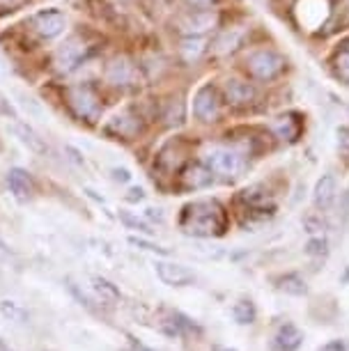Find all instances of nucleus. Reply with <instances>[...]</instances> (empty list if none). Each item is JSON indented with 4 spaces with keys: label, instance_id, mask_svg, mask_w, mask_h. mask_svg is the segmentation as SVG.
<instances>
[{
    "label": "nucleus",
    "instance_id": "nucleus-1",
    "mask_svg": "<svg viewBox=\"0 0 349 351\" xmlns=\"http://www.w3.org/2000/svg\"><path fill=\"white\" fill-rule=\"evenodd\" d=\"M180 228L191 237H221L228 228V214L216 200H195L184 207Z\"/></svg>",
    "mask_w": 349,
    "mask_h": 351
},
{
    "label": "nucleus",
    "instance_id": "nucleus-2",
    "mask_svg": "<svg viewBox=\"0 0 349 351\" xmlns=\"http://www.w3.org/2000/svg\"><path fill=\"white\" fill-rule=\"evenodd\" d=\"M205 163L214 175H221V177H226V180H234L243 170V156L237 149H230V147L207 149Z\"/></svg>",
    "mask_w": 349,
    "mask_h": 351
},
{
    "label": "nucleus",
    "instance_id": "nucleus-3",
    "mask_svg": "<svg viewBox=\"0 0 349 351\" xmlns=\"http://www.w3.org/2000/svg\"><path fill=\"white\" fill-rule=\"evenodd\" d=\"M246 67L255 78H260V81H272V78H276L285 69V58L278 56L276 51L262 49L246 58Z\"/></svg>",
    "mask_w": 349,
    "mask_h": 351
},
{
    "label": "nucleus",
    "instance_id": "nucleus-4",
    "mask_svg": "<svg viewBox=\"0 0 349 351\" xmlns=\"http://www.w3.org/2000/svg\"><path fill=\"white\" fill-rule=\"evenodd\" d=\"M67 97H69V106L76 117H81L85 122H95L99 117V97L90 85L69 88Z\"/></svg>",
    "mask_w": 349,
    "mask_h": 351
},
{
    "label": "nucleus",
    "instance_id": "nucleus-5",
    "mask_svg": "<svg viewBox=\"0 0 349 351\" xmlns=\"http://www.w3.org/2000/svg\"><path fill=\"white\" fill-rule=\"evenodd\" d=\"M32 28H35L44 39H56L60 37L64 28H67V16L60 10H42L32 16Z\"/></svg>",
    "mask_w": 349,
    "mask_h": 351
},
{
    "label": "nucleus",
    "instance_id": "nucleus-6",
    "mask_svg": "<svg viewBox=\"0 0 349 351\" xmlns=\"http://www.w3.org/2000/svg\"><path fill=\"white\" fill-rule=\"evenodd\" d=\"M85 56H88L85 42H81V39H69V42H64L56 53V67L58 71H62V74H69V71H74L78 64L85 60Z\"/></svg>",
    "mask_w": 349,
    "mask_h": 351
},
{
    "label": "nucleus",
    "instance_id": "nucleus-7",
    "mask_svg": "<svg viewBox=\"0 0 349 351\" xmlns=\"http://www.w3.org/2000/svg\"><path fill=\"white\" fill-rule=\"evenodd\" d=\"M193 115L200 122H216L219 117V97L212 85H202L193 95Z\"/></svg>",
    "mask_w": 349,
    "mask_h": 351
},
{
    "label": "nucleus",
    "instance_id": "nucleus-8",
    "mask_svg": "<svg viewBox=\"0 0 349 351\" xmlns=\"http://www.w3.org/2000/svg\"><path fill=\"white\" fill-rule=\"evenodd\" d=\"M154 271L156 276L161 278V282L170 285V287H184V285H191L195 280L193 271L186 269L184 264H175V262H154Z\"/></svg>",
    "mask_w": 349,
    "mask_h": 351
},
{
    "label": "nucleus",
    "instance_id": "nucleus-9",
    "mask_svg": "<svg viewBox=\"0 0 349 351\" xmlns=\"http://www.w3.org/2000/svg\"><path fill=\"white\" fill-rule=\"evenodd\" d=\"M8 131L12 136L16 138L19 143L23 145V147H28L32 154H39V156H44L46 152H49V147H46V143H44V138L37 134L35 129L30 127V124H25V122H12L8 124Z\"/></svg>",
    "mask_w": 349,
    "mask_h": 351
},
{
    "label": "nucleus",
    "instance_id": "nucleus-10",
    "mask_svg": "<svg viewBox=\"0 0 349 351\" xmlns=\"http://www.w3.org/2000/svg\"><path fill=\"white\" fill-rule=\"evenodd\" d=\"M106 81L117 88H127L136 81V67L127 56H117L108 62L106 67Z\"/></svg>",
    "mask_w": 349,
    "mask_h": 351
},
{
    "label": "nucleus",
    "instance_id": "nucleus-11",
    "mask_svg": "<svg viewBox=\"0 0 349 351\" xmlns=\"http://www.w3.org/2000/svg\"><path fill=\"white\" fill-rule=\"evenodd\" d=\"M223 90H226L228 101L232 106H248L255 101V97H258V92H255L253 85L246 81H239V78H228L226 85H223Z\"/></svg>",
    "mask_w": 349,
    "mask_h": 351
},
{
    "label": "nucleus",
    "instance_id": "nucleus-12",
    "mask_svg": "<svg viewBox=\"0 0 349 351\" xmlns=\"http://www.w3.org/2000/svg\"><path fill=\"white\" fill-rule=\"evenodd\" d=\"M216 25V14L209 10H200V12H191L189 16H184L182 28L189 35H200V32H207L209 28Z\"/></svg>",
    "mask_w": 349,
    "mask_h": 351
},
{
    "label": "nucleus",
    "instance_id": "nucleus-13",
    "mask_svg": "<svg viewBox=\"0 0 349 351\" xmlns=\"http://www.w3.org/2000/svg\"><path fill=\"white\" fill-rule=\"evenodd\" d=\"M239 200L246 204L251 211H267V214H272L274 204H272V197H269L267 189L262 186H248L241 191Z\"/></svg>",
    "mask_w": 349,
    "mask_h": 351
},
{
    "label": "nucleus",
    "instance_id": "nucleus-14",
    "mask_svg": "<svg viewBox=\"0 0 349 351\" xmlns=\"http://www.w3.org/2000/svg\"><path fill=\"white\" fill-rule=\"evenodd\" d=\"M335 200V177L333 175H322L313 191V202L317 209H328Z\"/></svg>",
    "mask_w": 349,
    "mask_h": 351
},
{
    "label": "nucleus",
    "instance_id": "nucleus-15",
    "mask_svg": "<svg viewBox=\"0 0 349 351\" xmlns=\"http://www.w3.org/2000/svg\"><path fill=\"white\" fill-rule=\"evenodd\" d=\"M212 180H214V172L202 163L189 165V168L182 172V182L186 189H205L212 184Z\"/></svg>",
    "mask_w": 349,
    "mask_h": 351
},
{
    "label": "nucleus",
    "instance_id": "nucleus-16",
    "mask_svg": "<svg viewBox=\"0 0 349 351\" xmlns=\"http://www.w3.org/2000/svg\"><path fill=\"white\" fill-rule=\"evenodd\" d=\"M8 186L14 193L16 200H28L32 193V182L28 177V172L21 168H12L8 172Z\"/></svg>",
    "mask_w": 349,
    "mask_h": 351
},
{
    "label": "nucleus",
    "instance_id": "nucleus-17",
    "mask_svg": "<svg viewBox=\"0 0 349 351\" xmlns=\"http://www.w3.org/2000/svg\"><path fill=\"white\" fill-rule=\"evenodd\" d=\"M301 342H304V335L294 324H282L278 333H276V347L280 351H296L301 347Z\"/></svg>",
    "mask_w": 349,
    "mask_h": 351
},
{
    "label": "nucleus",
    "instance_id": "nucleus-18",
    "mask_svg": "<svg viewBox=\"0 0 349 351\" xmlns=\"http://www.w3.org/2000/svg\"><path fill=\"white\" fill-rule=\"evenodd\" d=\"M276 282H278L276 287L282 289V291H287V294H292V296H304L306 291H308L306 280L299 274H285V276H280Z\"/></svg>",
    "mask_w": 349,
    "mask_h": 351
},
{
    "label": "nucleus",
    "instance_id": "nucleus-19",
    "mask_svg": "<svg viewBox=\"0 0 349 351\" xmlns=\"http://www.w3.org/2000/svg\"><path fill=\"white\" fill-rule=\"evenodd\" d=\"M205 39L202 37H197V35H189L186 39L182 42V56H184V60L186 62H193L197 60V58L205 53Z\"/></svg>",
    "mask_w": 349,
    "mask_h": 351
},
{
    "label": "nucleus",
    "instance_id": "nucleus-20",
    "mask_svg": "<svg viewBox=\"0 0 349 351\" xmlns=\"http://www.w3.org/2000/svg\"><path fill=\"white\" fill-rule=\"evenodd\" d=\"M0 315H3L5 319L16 322V324L28 322V313L23 310V306H21V303H16V301H12V299L0 301Z\"/></svg>",
    "mask_w": 349,
    "mask_h": 351
},
{
    "label": "nucleus",
    "instance_id": "nucleus-21",
    "mask_svg": "<svg viewBox=\"0 0 349 351\" xmlns=\"http://www.w3.org/2000/svg\"><path fill=\"white\" fill-rule=\"evenodd\" d=\"M108 129L115 131L117 136H134L138 131V122H136V117H131L124 112V115L113 117V122L108 124Z\"/></svg>",
    "mask_w": 349,
    "mask_h": 351
},
{
    "label": "nucleus",
    "instance_id": "nucleus-22",
    "mask_svg": "<svg viewBox=\"0 0 349 351\" xmlns=\"http://www.w3.org/2000/svg\"><path fill=\"white\" fill-rule=\"evenodd\" d=\"M255 306H253V301H246V299H241V301H237L234 303V308H232V317H234V322L237 324H253L255 322Z\"/></svg>",
    "mask_w": 349,
    "mask_h": 351
},
{
    "label": "nucleus",
    "instance_id": "nucleus-23",
    "mask_svg": "<svg viewBox=\"0 0 349 351\" xmlns=\"http://www.w3.org/2000/svg\"><path fill=\"white\" fill-rule=\"evenodd\" d=\"M272 129L278 134V138H282V141H294V138L299 136V124H296L292 117H278Z\"/></svg>",
    "mask_w": 349,
    "mask_h": 351
},
{
    "label": "nucleus",
    "instance_id": "nucleus-24",
    "mask_svg": "<svg viewBox=\"0 0 349 351\" xmlns=\"http://www.w3.org/2000/svg\"><path fill=\"white\" fill-rule=\"evenodd\" d=\"M92 289L97 291L101 299L106 301H117L120 299V289L115 287V285H110L108 280H104V278H92Z\"/></svg>",
    "mask_w": 349,
    "mask_h": 351
},
{
    "label": "nucleus",
    "instance_id": "nucleus-25",
    "mask_svg": "<svg viewBox=\"0 0 349 351\" xmlns=\"http://www.w3.org/2000/svg\"><path fill=\"white\" fill-rule=\"evenodd\" d=\"M333 67H335V74H338L340 81L349 83V44L345 46V49H340L338 53H335Z\"/></svg>",
    "mask_w": 349,
    "mask_h": 351
},
{
    "label": "nucleus",
    "instance_id": "nucleus-26",
    "mask_svg": "<svg viewBox=\"0 0 349 351\" xmlns=\"http://www.w3.org/2000/svg\"><path fill=\"white\" fill-rule=\"evenodd\" d=\"M120 221L127 225V228H134L138 232H145V234H152V230H149V225L141 221V218H136V216H131L129 211H120Z\"/></svg>",
    "mask_w": 349,
    "mask_h": 351
},
{
    "label": "nucleus",
    "instance_id": "nucleus-27",
    "mask_svg": "<svg viewBox=\"0 0 349 351\" xmlns=\"http://www.w3.org/2000/svg\"><path fill=\"white\" fill-rule=\"evenodd\" d=\"M129 241L134 243V246H138V248H143V250H149V253H159V255H166V253H168L166 248L156 246V243H149V241H145V239H138V237H131Z\"/></svg>",
    "mask_w": 349,
    "mask_h": 351
},
{
    "label": "nucleus",
    "instance_id": "nucleus-28",
    "mask_svg": "<svg viewBox=\"0 0 349 351\" xmlns=\"http://www.w3.org/2000/svg\"><path fill=\"white\" fill-rule=\"evenodd\" d=\"M306 253H311V255H324L326 253V241L324 239H313L311 243H308Z\"/></svg>",
    "mask_w": 349,
    "mask_h": 351
},
{
    "label": "nucleus",
    "instance_id": "nucleus-29",
    "mask_svg": "<svg viewBox=\"0 0 349 351\" xmlns=\"http://www.w3.org/2000/svg\"><path fill=\"white\" fill-rule=\"evenodd\" d=\"M335 136H338V147L342 152H349V127H338Z\"/></svg>",
    "mask_w": 349,
    "mask_h": 351
},
{
    "label": "nucleus",
    "instance_id": "nucleus-30",
    "mask_svg": "<svg viewBox=\"0 0 349 351\" xmlns=\"http://www.w3.org/2000/svg\"><path fill=\"white\" fill-rule=\"evenodd\" d=\"M110 175H113V180L120 182V184H127L131 180V172L127 168H113L110 170Z\"/></svg>",
    "mask_w": 349,
    "mask_h": 351
},
{
    "label": "nucleus",
    "instance_id": "nucleus-31",
    "mask_svg": "<svg viewBox=\"0 0 349 351\" xmlns=\"http://www.w3.org/2000/svg\"><path fill=\"white\" fill-rule=\"evenodd\" d=\"M64 152H67L69 158H71L74 163H78V165H83V163H85V158L81 156V152H78V149H74V147H64Z\"/></svg>",
    "mask_w": 349,
    "mask_h": 351
},
{
    "label": "nucleus",
    "instance_id": "nucleus-32",
    "mask_svg": "<svg viewBox=\"0 0 349 351\" xmlns=\"http://www.w3.org/2000/svg\"><path fill=\"white\" fill-rule=\"evenodd\" d=\"M127 197H129L131 202H141L143 197H145V191H143L141 186H134V189L129 191V195H127Z\"/></svg>",
    "mask_w": 349,
    "mask_h": 351
},
{
    "label": "nucleus",
    "instance_id": "nucleus-33",
    "mask_svg": "<svg viewBox=\"0 0 349 351\" xmlns=\"http://www.w3.org/2000/svg\"><path fill=\"white\" fill-rule=\"evenodd\" d=\"M320 351H347L345 349V344H342L340 340H333V342H328V344H324Z\"/></svg>",
    "mask_w": 349,
    "mask_h": 351
},
{
    "label": "nucleus",
    "instance_id": "nucleus-34",
    "mask_svg": "<svg viewBox=\"0 0 349 351\" xmlns=\"http://www.w3.org/2000/svg\"><path fill=\"white\" fill-rule=\"evenodd\" d=\"M145 216H147V218H156V221H163L161 209H147V211H145Z\"/></svg>",
    "mask_w": 349,
    "mask_h": 351
},
{
    "label": "nucleus",
    "instance_id": "nucleus-35",
    "mask_svg": "<svg viewBox=\"0 0 349 351\" xmlns=\"http://www.w3.org/2000/svg\"><path fill=\"white\" fill-rule=\"evenodd\" d=\"M191 5H197V8H207V5H212V0H189Z\"/></svg>",
    "mask_w": 349,
    "mask_h": 351
},
{
    "label": "nucleus",
    "instance_id": "nucleus-36",
    "mask_svg": "<svg viewBox=\"0 0 349 351\" xmlns=\"http://www.w3.org/2000/svg\"><path fill=\"white\" fill-rule=\"evenodd\" d=\"M16 3H19V0H0V5H3V8H14Z\"/></svg>",
    "mask_w": 349,
    "mask_h": 351
},
{
    "label": "nucleus",
    "instance_id": "nucleus-37",
    "mask_svg": "<svg viewBox=\"0 0 349 351\" xmlns=\"http://www.w3.org/2000/svg\"><path fill=\"white\" fill-rule=\"evenodd\" d=\"M136 351H154V349H149V347H143V344H138Z\"/></svg>",
    "mask_w": 349,
    "mask_h": 351
},
{
    "label": "nucleus",
    "instance_id": "nucleus-38",
    "mask_svg": "<svg viewBox=\"0 0 349 351\" xmlns=\"http://www.w3.org/2000/svg\"><path fill=\"white\" fill-rule=\"evenodd\" d=\"M221 351H234V349H221Z\"/></svg>",
    "mask_w": 349,
    "mask_h": 351
},
{
    "label": "nucleus",
    "instance_id": "nucleus-39",
    "mask_svg": "<svg viewBox=\"0 0 349 351\" xmlns=\"http://www.w3.org/2000/svg\"><path fill=\"white\" fill-rule=\"evenodd\" d=\"M345 278H347V280H349V271H347V276H345Z\"/></svg>",
    "mask_w": 349,
    "mask_h": 351
}]
</instances>
